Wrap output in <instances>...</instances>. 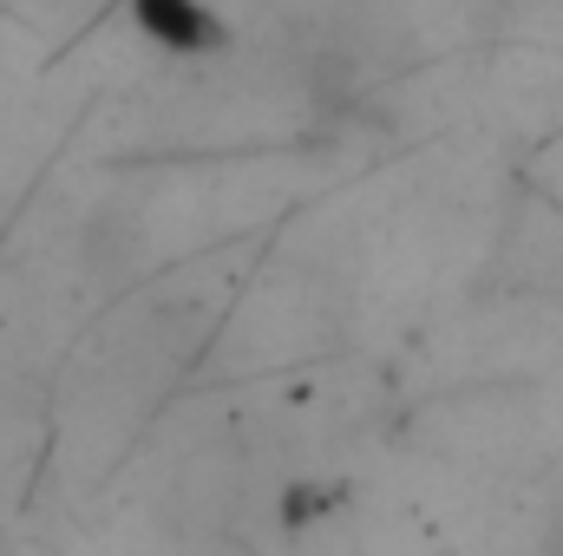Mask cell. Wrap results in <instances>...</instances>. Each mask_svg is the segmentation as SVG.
<instances>
[{
    "label": "cell",
    "instance_id": "6da1fadb",
    "mask_svg": "<svg viewBox=\"0 0 563 556\" xmlns=\"http://www.w3.org/2000/svg\"><path fill=\"white\" fill-rule=\"evenodd\" d=\"M139 13L164 46H210L217 40V20L197 0H139Z\"/></svg>",
    "mask_w": 563,
    "mask_h": 556
},
{
    "label": "cell",
    "instance_id": "7a4b0ae2",
    "mask_svg": "<svg viewBox=\"0 0 563 556\" xmlns=\"http://www.w3.org/2000/svg\"><path fill=\"white\" fill-rule=\"evenodd\" d=\"M551 556H563V531H558V544H551Z\"/></svg>",
    "mask_w": 563,
    "mask_h": 556
}]
</instances>
